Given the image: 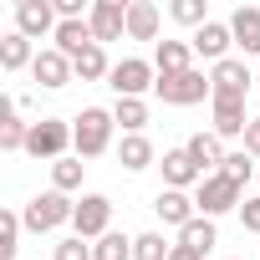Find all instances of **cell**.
Returning <instances> with one entry per match:
<instances>
[{
	"instance_id": "obj_1",
	"label": "cell",
	"mask_w": 260,
	"mask_h": 260,
	"mask_svg": "<svg viewBox=\"0 0 260 260\" xmlns=\"http://www.w3.org/2000/svg\"><path fill=\"white\" fill-rule=\"evenodd\" d=\"M112 112L107 107H82V117L72 122V153L77 158H102L112 148Z\"/></svg>"
},
{
	"instance_id": "obj_2",
	"label": "cell",
	"mask_w": 260,
	"mask_h": 260,
	"mask_svg": "<svg viewBox=\"0 0 260 260\" xmlns=\"http://www.w3.org/2000/svg\"><path fill=\"white\" fill-rule=\"evenodd\" d=\"M72 214H77L72 194H56V189L36 194V199L21 209V219H26V230H31V235H56L61 224H72Z\"/></svg>"
},
{
	"instance_id": "obj_3",
	"label": "cell",
	"mask_w": 260,
	"mask_h": 260,
	"mask_svg": "<svg viewBox=\"0 0 260 260\" xmlns=\"http://www.w3.org/2000/svg\"><path fill=\"white\" fill-rule=\"evenodd\" d=\"M67 148H72V122H61V117H41V122H31V138H26V153H31V158H41V164H61Z\"/></svg>"
},
{
	"instance_id": "obj_4",
	"label": "cell",
	"mask_w": 260,
	"mask_h": 260,
	"mask_svg": "<svg viewBox=\"0 0 260 260\" xmlns=\"http://www.w3.org/2000/svg\"><path fill=\"white\" fill-rule=\"evenodd\" d=\"M240 194H245V184H235L230 174H204V184L194 189V204L204 219H219V214L240 209Z\"/></svg>"
},
{
	"instance_id": "obj_5",
	"label": "cell",
	"mask_w": 260,
	"mask_h": 260,
	"mask_svg": "<svg viewBox=\"0 0 260 260\" xmlns=\"http://www.w3.org/2000/svg\"><path fill=\"white\" fill-rule=\"evenodd\" d=\"M169 107H194V102H204V97H214V82L199 72V67H189V72H179V77H158V87H153Z\"/></svg>"
},
{
	"instance_id": "obj_6",
	"label": "cell",
	"mask_w": 260,
	"mask_h": 260,
	"mask_svg": "<svg viewBox=\"0 0 260 260\" xmlns=\"http://www.w3.org/2000/svg\"><path fill=\"white\" fill-rule=\"evenodd\" d=\"M107 87H112L117 97H143V92L158 87V72H153V61H143V56H122V61H112Z\"/></svg>"
},
{
	"instance_id": "obj_7",
	"label": "cell",
	"mask_w": 260,
	"mask_h": 260,
	"mask_svg": "<svg viewBox=\"0 0 260 260\" xmlns=\"http://www.w3.org/2000/svg\"><path fill=\"white\" fill-rule=\"evenodd\" d=\"M107 224H112V199L107 194H82L77 199V214H72V230L82 240H102Z\"/></svg>"
},
{
	"instance_id": "obj_8",
	"label": "cell",
	"mask_w": 260,
	"mask_h": 260,
	"mask_svg": "<svg viewBox=\"0 0 260 260\" xmlns=\"http://www.w3.org/2000/svg\"><path fill=\"white\" fill-rule=\"evenodd\" d=\"M56 6L51 0H21L16 6V31L26 36V41H41V36H56Z\"/></svg>"
},
{
	"instance_id": "obj_9",
	"label": "cell",
	"mask_w": 260,
	"mask_h": 260,
	"mask_svg": "<svg viewBox=\"0 0 260 260\" xmlns=\"http://www.w3.org/2000/svg\"><path fill=\"white\" fill-rule=\"evenodd\" d=\"M92 36H97V46H107V41H122L127 36V6L122 0H92Z\"/></svg>"
},
{
	"instance_id": "obj_10",
	"label": "cell",
	"mask_w": 260,
	"mask_h": 260,
	"mask_svg": "<svg viewBox=\"0 0 260 260\" xmlns=\"http://www.w3.org/2000/svg\"><path fill=\"white\" fill-rule=\"evenodd\" d=\"M189 46H194V56H204L209 67H219L230 56V46H235V31H230V21H209V26H199L189 36Z\"/></svg>"
},
{
	"instance_id": "obj_11",
	"label": "cell",
	"mask_w": 260,
	"mask_h": 260,
	"mask_svg": "<svg viewBox=\"0 0 260 260\" xmlns=\"http://www.w3.org/2000/svg\"><path fill=\"white\" fill-rule=\"evenodd\" d=\"M158 169H164V189H184V194H189V189H199V184H204V169H199L184 148H169Z\"/></svg>"
},
{
	"instance_id": "obj_12",
	"label": "cell",
	"mask_w": 260,
	"mask_h": 260,
	"mask_svg": "<svg viewBox=\"0 0 260 260\" xmlns=\"http://www.w3.org/2000/svg\"><path fill=\"white\" fill-rule=\"evenodd\" d=\"M31 77H36V87L56 92V87H67V82H72V56H61L56 46H46V51H36V61H31Z\"/></svg>"
},
{
	"instance_id": "obj_13",
	"label": "cell",
	"mask_w": 260,
	"mask_h": 260,
	"mask_svg": "<svg viewBox=\"0 0 260 260\" xmlns=\"http://www.w3.org/2000/svg\"><path fill=\"white\" fill-rule=\"evenodd\" d=\"M209 82H214V97H240V102H245V92H250V67H245L240 56H224L219 67H209Z\"/></svg>"
},
{
	"instance_id": "obj_14",
	"label": "cell",
	"mask_w": 260,
	"mask_h": 260,
	"mask_svg": "<svg viewBox=\"0 0 260 260\" xmlns=\"http://www.w3.org/2000/svg\"><path fill=\"white\" fill-rule=\"evenodd\" d=\"M26 138H31V122H21V102L6 97L0 102V153H26Z\"/></svg>"
},
{
	"instance_id": "obj_15",
	"label": "cell",
	"mask_w": 260,
	"mask_h": 260,
	"mask_svg": "<svg viewBox=\"0 0 260 260\" xmlns=\"http://www.w3.org/2000/svg\"><path fill=\"white\" fill-rule=\"evenodd\" d=\"M184 153H189L204 174H219V169H224V158H230V148H224V138L214 133V127H209V133H194V138L184 143Z\"/></svg>"
},
{
	"instance_id": "obj_16",
	"label": "cell",
	"mask_w": 260,
	"mask_h": 260,
	"mask_svg": "<svg viewBox=\"0 0 260 260\" xmlns=\"http://www.w3.org/2000/svg\"><path fill=\"white\" fill-rule=\"evenodd\" d=\"M153 209H158V219L174 224V230H184L189 219H199V204H194V194H184V189H158Z\"/></svg>"
},
{
	"instance_id": "obj_17",
	"label": "cell",
	"mask_w": 260,
	"mask_h": 260,
	"mask_svg": "<svg viewBox=\"0 0 260 260\" xmlns=\"http://www.w3.org/2000/svg\"><path fill=\"white\" fill-rule=\"evenodd\" d=\"M209 112H214V133L219 138H245L250 117H245V102L240 97H209Z\"/></svg>"
},
{
	"instance_id": "obj_18",
	"label": "cell",
	"mask_w": 260,
	"mask_h": 260,
	"mask_svg": "<svg viewBox=\"0 0 260 260\" xmlns=\"http://www.w3.org/2000/svg\"><path fill=\"white\" fill-rule=\"evenodd\" d=\"M164 11L153 0H127V41H158Z\"/></svg>"
},
{
	"instance_id": "obj_19",
	"label": "cell",
	"mask_w": 260,
	"mask_h": 260,
	"mask_svg": "<svg viewBox=\"0 0 260 260\" xmlns=\"http://www.w3.org/2000/svg\"><path fill=\"white\" fill-rule=\"evenodd\" d=\"M189 67H194V46L189 41H158L153 46V72L158 77H179Z\"/></svg>"
},
{
	"instance_id": "obj_20",
	"label": "cell",
	"mask_w": 260,
	"mask_h": 260,
	"mask_svg": "<svg viewBox=\"0 0 260 260\" xmlns=\"http://www.w3.org/2000/svg\"><path fill=\"white\" fill-rule=\"evenodd\" d=\"M230 31H235V46L245 56H260V6H240L230 16Z\"/></svg>"
},
{
	"instance_id": "obj_21",
	"label": "cell",
	"mask_w": 260,
	"mask_h": 260,
	"mask_svg": "<svg viewBox=\"0 0 260 260\" xmlns=\"http://www.w3.org/2000/svg\"><path fill=\"white\" fill-rule=\"evenodd\" d=\"M153 143H148V133H122V143H117V164L127 169V174H143V169H153Z\"/></svg>"
},
{
	"instance_id": "obj_22",
	"label": "cell",
	"mask_w": 260,
	"mask_h": 260,
	"mask_svg": "<svg viewBox=\"0 0 260 260\" xmlns=\"http://www.w3.org/2000/svg\"><path fill=\"white\" fill-rule=\"evenodd\" d=\"M72 77H77V82H102V77H112V61H107V51H102V46H87V51H77V56H72Z\"/></svg>"
},
{
	"instance_id": "obj_23",
	"label": "cell",
	"mask_w": 260,
	"mask_h": 260,
	"mask_svg": "<svg viewBox=\"0 0 260 260\" xmlns=\"http://www.w3.org/2000/svg\"><path fill=\"white\" fill-rule=\"evenodd\" d=\"M31 61H36V46H31L21 31L0 36V72H21V67H31Z\"/></svg>"
},
{
	"instance_id": "obj_24",
	"label": "cell",
	"mask_w": 260,
	"mask_h": 260,
	"mask_svg": "<svg viewBox=\"0 0 260 260\" xmlns=\"http://www.w3.org/2000/svg\"><path fill=\"white\" fill-rule=\"evenodd\" d=\"M112 122L122 127V133H143V127H148V102H143V97H117Z\"/></svg>"
},
{
	"instance_id": "obj_25",
	"label": "cell",
	"mask_w": 260,
	"mask_h": 260,
	"mask_svg": "<svg viewBox=\"0 0 260 260\" xmlns=\"http://www.w3.org/2000/svg\"><path fill=\"white\" fill-rule=\"evenodd\" d=\"M179 245H189V250H199V255H209L214 245H219V230H214V219H189L184 230H179Z\"/></svg>"
},
{
	"instance_id": "obj_26",
	"label": "cell",
	"mask_w": 260,
	"mask_h": 260,
	"mask_svg": "<svg viewBox=\"0 0 260 260\" xmlns=\"http://www.w3.org/2000/svg\"><path fill=\"white\" fill-rule=\"evenodd\" d=\"M82 174H87V164H82L77 153H67L61 164H51V189H56V194H77V189H82Z\"/></svg>"
},
{
	"instance_id": "obj_27",
	"label": "cell",
	"mask_w": 260,
	"mask_h": 260,
	"mask_svg": "<svg viewBox=\"0 0 260 260\" xmlns=\"http://www.w3.org/2000/svg\"><path fill=\"white\" fill-rule=\"evenodd\" d=\"M21 230H26V219H21L16 209H0V260H16V250H21Z\"/></svg>"
},
{
	"instance_id": "obj_28",
	"label": "cell",
	"mask_w": 260,
	"mask_h": 260,
	"mask_svg": "<svg viewBox=\"0 0 260 260\" xmlns=\"http://www.w3.org/2000/svg\"><path fill=\"white\" fill-rule=\"evenodd\" d=\"M174 255V245L158 235V230H143V235H133V260H169Z\"/></svg>"
},
{
	"instance_id": "obj_29",
	"label": "cell",
	"mask_w": 260,
	"mask_h": 260,
	"mask_svg": "<svg viewBox=\"0 0 260 260\" xmlns=\"http://www.w3.org/2000/svg\"><path fill=\"white\" fill-rule=\"evenodd\" d=\"M92 260H133V240L117 235V230H107V235L92 245Z\"/></svg>"
},
{
	"instance_id": "obj_30",
	"label": "cell",
	"mask_w": 260,
	"mask_h": 260,
	"mask_svg": "<svg viewBox=\"0 0 260 260\" xmlns=\"http://www.w3.org/2000/svg\"><path fill=\"white\" fill-rule=\"evenodd\" d=\"M169 16L179 21V26H209V6H204V0H174V6H169Z\"/></svg>"
},
{
	"instance_id": "obj_31",
	"label": "cell",
	"mask_w": 260,
	"mask_h": 260,
	"mask_svg": "<svg viewBox=\"0 0 260 260\" xmlns=\"http://www.w3.org/2000/svg\"><path fill=\"white\" fill-rule=\"evenodd\" d=\"M250 169H255V158L240 148V153H230V158H224V169H219V174H230L235 184H250Z\"/></svg>"
},
{
	"instance_id": "obj_32",
	"label": "cell",
	"mask_w": 260,
	"mask_h": 260,
	"mask_svg": "<svg viewBox=\"0 0 260 260\" xmlns=\"http://www.w3.org/2000/svg\"><path fill=\"white\" fill-rule=\"evenodd\" d=\"M51 260H92V245L82 240V235H67L61 245H56V255Z\"/></svg>"
},
{
	"instance_id": "obj_33",
	"label": "cell",
	"mask_w": 260,
	"mask_h": 260,
	"mask_svg": "<svg viewBox=\"0 0 260 260\" xmlns=\"http://www.w3.org/2000/svg\"><path fill=\"white\" fill-rule=\"evenodd\" d=\"M240 224H245L250 235H260V199H245V204H240Z\"/></svg>"
},
{
	"instance_id": "obj_34",
	"label": "cell",
	"mask_w": 260,
	"mask_h": 260,
	"mask_svg": "<svg viewBox=\"0 0 260 260\" xmlns=\"http://www.w3.org/2000/svg\"><path fill=\"white\" fill-rule=\"evenodd\" d=\"M245 153L260 158V117H250V127H245Z\"/></svg>"
},
{
	"instance_id": "obj_35",
	"label": "cell",
	"mask_w": 260,
	"mask_h": 260,
	"mask_svg": "<svg viewBox=\"0 0 260 260\" xmlns=\"http://www.w3.org/2000/svg\"><path fill=\"white\" fill-rule=\"evenodd\" d=\"M169 260H204V255H199V250H189V245H179V240H174V255H169Z\"/></svg>"
}]
</instances>
